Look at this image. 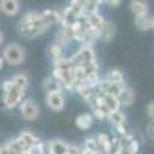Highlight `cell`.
Here are the masks:
<instances>
[{
  "mask_svg": "<svg viewBox=\"0 0 154 154\" xmlns=\"http://www.w3.org/2000/svg\"><path fill=\"white\" fill-rule=\"evenodd\" d=\"M3 103L8 109H12L20 105V102L23 100V96H25V89L19 88L17 85H14L9 80H6L3 85Z\"/></svg>",
  "mask_w": 154,
  "mask_h": 154,
  "instance_id": "obj_1",
  "label": "cell"
},
{
  "mask_svg": "<svg viewBox=\"0 0 154 154\" xmlns=\"http://www.w3.org/2000/svg\"><path fill=\"white\" fill-rule=\"evenodd\" d=\"M2 57L6 63H9V65H14V66L22 65L23 60H25V49L19 43H9L3 48Z\"/></svg>",
  "mask_w": 154,
  "mask_h": 154,
  "instance_id": "obj_2",
  "label": "cell"
},
{
  "mask_svg": "<svg viewBox=\"0 0 154 154\" xmlns=\"http://www.w3.org/2000/svg\"><path fill=\"white\" fill-rule=\"evenodd\" d=\"M51 26V25L42 19L40 22H35V23H29V25H25V23H19V31L23 37L26 38H34L37 35H42L48 31V28Z\"/></svg>",
  "mask_w": 154,
  "mask_h": 154,
  "instance_id": "obj_3",
  "label": "cell"
},
{
  "mask_svg": "<svg viewBox=\"0 0 154 154\" xmlns=\"http://www.w3.org/2000/svg\"><path fill=\"white\" fill-rule=\"evenodd\" d=\"M20 114L25 120L28 122H32L38 117V114H40V108H38L37 102L34 99H25L20 102Z\"/></svg>",
  "mask_w": 154,
  "mask_h": 154,
  "instance_id": "obj_4",
  "label": "cell"
},
{
  "mask_svg": "<svg viewBox=\"0 0 154 154\" xmlns=\"http://www.w3.org/2000/svg\"><path fill=\"white\" fill-rule=\"evenodd\" d=\"M74 65H85L88 62H94L96 60V56H94V49H93V45H83L77 53L71 57Z\"/></svg>",
  "mask_w": 154,
  "mask_h": 154,
  "instance_id": "obj_5",
  "label": "cell"
},
{
  "mask_svg": "<svg viewBox=\"0 0 154 154\" xmlns=\"http://www.w3.org/2000/svg\"><path fill=\"white\" fill-rule=\"evenodd\" d=\"M45 102H46L48 108H51L53 111H62L63 108H65V97H63L62 91H57V93H46Z\"/></svg>",
  "mask_w": 154,
  "mask_h": 154,
  "instance_id": "obj_6",
  "label": "cell"
},
{
  "mask_svg": "<svg viewBox=\"0 0 154 154\" xmlns=\"http://www.w3.org/2000/svg\"><path fill=\"white\" fill-rule=\"evenodd\" d=\"M0 11L9 17H14L20 12V2L19 0H0Z\"/></svg>",
  "mask_w": 154,
  "mask_h": 154,
  "instance_id": "obj_7",
  "label": "cell"
},
{
  "mask_svg": "<svg viewBox=\"0 0 154 154\" xmlns=\"http://www.w3.org/2000/svg\"><path fill=\"white\" fill-rule=\"evenodd\" d=\"M130 9H131V12L134 14V17L148 16V12H149V6H148L146 0H131Z\"/></svg>",
  "mask_w": 154,
  "mask_h": 154,
  "instance_id": "obj_8",
  "label": "cell"
},
{
  "mask_svg": "<svg viewBox=\"0 0 154 154\" xmlns=\"http://www.w3.org/2000/svg\"><path fill=\"white\" fill-rule=\"evenodd\" d=\"M77 20H79V16H77L69 6L63 9V12L60 14V23H62V26H72Z\"/></svg>",
  "mask_w": 154,
  "mask_h": 154,
  "instance_id": "obj_9",
  "label": "cell"
},
{
  "mask_svg": "<svg viewBox=\"0 0 154 154\" xmlns=\"http://www.w3.org/2000/svg\"><path fill=\"white\" fill-rule=\"evenodd\" d=\"M116 34V28H114V25L108 20L103 22V25H102V28L99 29V38L100 40H105V42H109L111 38L114 37Z\"/></svg>",
  "mask_w": 154,
  "mask_h": 154,
  "instance_id": "obj_10",
  "label": "cell"
},
{
  "mask_svg": "<svg viewBox=\"0 0 154 154\" xmlns=\"http://www.w3.org/2000/svg\"><path fill=\"white\" fill-rule=\"evenodd\" d=\"M42 88H43L45 93H57V91H62V83L56 79L54 75H49L43 80Z\"/></svg>",
  "mask_w": 154,
  "mask_h": 154,
  "instance_id": "obj_11",
  "label": "cell"
},
{
  "mask_svg": "<svg viewBox=\"0 0 154 154\" xmlns=\"http://www.w3.org/2000/svg\"><path fill=\"white\" fill-rule=\"evenodd\" d=\"M85 22H86L88 26H91V28H94V29L99 31V29L102 28V25H103L105 19H103V16H102L99 11H96V12H93V14L86 16V17H85Z\"/></svg>",
  "mask_w": 154,
  "mask_h": 154,
  "instance_id": "obj_12",
  "label": "cell"
},
{
  "mask_svg": "<svg viewBox=\"0 0 154 154\" xmlns=\"http://www.w3.org/2000/svg\"><path fill=\"white\" fill-rule=\"evenodd\" d=\"M93 122H94L93 114H89V112H83V114H80L79 117L75 119V126L79 128V130H88V128H91Z\"/></svg>",
  "mask_w": 154,
  "mask_h": 154,
  "instance_id": "obj_13",
  "label": "cell"
},
{
  "mask_svg": "<svg viewBox=\"0 0 154 154\" xmlns=\"http://www.w3.org/2000/svg\"><path fill=\"white\" fill-rule=\"evenodd\" d=\"M68 151V143L65 140L56 139L53 142H49V152L51 154H66Z\"/></svg>",
  "mask_w": 154,
  "mask_h": 154,
  "instance_id": "obj_14",
  "label": "cell"
},
{
  "mask_svg": "<svg viewBox=\"0 0 154 154\" xmlns=\"http://www.w3.org/2000/svg\"><path fill=\"white\" fill-rule=\"evenodd\" d=\"M134 99H136V93L133 91L131 88H123V91L120 93V96H119V100H120V105H123V106H131L133 105V102H134Z\"/></svg>",
  "mask_w": 154,
  "mask_h": 154,
  "instance_id": "obj_15",
  "label": "cell"
},
{
  "mask_svg": "<svg viewBox=\"0 0 154 154\" xmlns=\"http://www.w3.org/2000/svg\"><path fill=\"white\" fill-rule=\"evenodd\" d=\"M103 96V105L108 108V111L111 112V111H117V109H120V100H119V97H116V96H109V94H102Z\"/></svg>",
  "mask_w": 154,
  "mask_h": 154,
  "instance_id": "obj_16",
  "label": "cell"
},
{
  "mask_svg": "<svg viewBox=\"0 0 154 154\" xmlns=\"http://www.w3.org/2000/svg\"><path fill=\"white\" fill-rule=\"evenodd\" d=\"M19 139L23 142V145L26 146V148H31V146H34V145H37V143H40V140H38L32 133H29V131H23L20 136H19Z\"/></svg>",
  "mask_w": 154,
  "mask_h": 154,
  "instance_id": "obj_17",
  "label": "cell"
},
{
  "mask_svg": "<svg viewBox=\"0 0 154 154\" xmlns=\"http://www.w3.org/2000/svg\"><path fill=\"white\" fill-rule=\"evenodd\" d=\"M46 53H48V56L53 59V60H57V59L63 57V46H62L60 43L54 42V43H51V45L48 46Z\"/></svg>",
  "mask_w": 154,
  "mask_h": 154,
  "instance_id": "obj_18",
  "label": "cell"
},
{
  "mask_svg": "<svg viewBox=\"0 0 154 154\" xmlns=\"http://www.w3.org/2000/svg\"><path fill=\"white\" fill-rule=\"evenodd\" d=\"M114 126H117V125H122V123H126V116L120 111V109H117V111H111L109 114H108V117H106Z\"/></svg>",
  "mask_w": 154,
  "mask_h": 154,
  "instance_id": "obj_19",
  "label": "cell"
},
{
  "mask_svg": "<svg viewBox=\"0 0 154 154\" xmlns=\"http://www.w3.org/2000/svg\"><path fill=\"white\" fill-rule=\"evenodd\" d=\"M42 14H43V19L51 25V26L56 23H60V12L56 11V9H45Z\"/></svg>",
  "mask_w": 154,
  "mask_h": 154,
  "instance_id": "obj_20",
  "label": "cell"
},
{
  "mask_svg": "<svg viewBox=\"0 0 154 154\" xmlns=\"http://www.w3.org/2000/svg\"><path fill=\"white\" fill-rule=\"evenodd\" d=\"M96 140H97V143L100 146L102 151H105V152H111V139L108 134H99L96 136Z\"/></svg>",
  "mask_w": 154,
  "mask_h": 154,
  "instance_id": "obj_21",
  "label": "cell"
},
{
  "mask_svg": "<svg viewBox=\"0 0 154 154\" xmlns=\"http://www.w3.org/2000/svg\"><path fill=\"white\" fill-rule=\"evenodd\" d=\"M43 19V14L42 12H37V11H29L23 16V19L20 20V23H25V25H29V23H35V22H40Z\"/></svg>",
  "mask_w": 154,
  "mask_h": 154,
  "instance_id": "obj_22",
  "label": "cell"
},
{
  "mask_svg": "<svg viewBox=\"0 0 154 154\" xmlns=\"http://www.w3.org/2000/svg\"><path fill=\"white\" fill-rule=\"evenodd\" d=\"M11 82L14 83V85H17L19 88L25 89V91L28 89V85H29V80H28V75L26 74H16V75H12L11 77Z\"/></svg>",
  "mask_w": 154,
  "mask_h": 154,
  "instance_id": "obj_23",
  "label": "cell"
},
{
  "mask_svg": "<svg viewBox=\"0 0 154 154\" xmlns=\"http://www.w3.org/2000/svg\"><path fill=\"white\" fill-rule=\"evenodd\" d=\"M134 23H136V28L139 31H148V29H151V17H148V16L136 17Z\"/></svg>",
  "mask_w": 154,
  "mask_h": 154,
  "instance_id": "obj_24",
  "label": "cell"
},
{
  "mask_svg": "<svg viewBox=\"0 0 154 154\" xmlns=\"http://www.w3.org/2000/svg\"><path fill=\"white\" fill-rule=\"evenodd\" d=\"M75 65L72 63L71 59H66V57H60L57 60H54V68L57 69H63V71H68V69H72Z\"/></svg>",
  "mask_w": 154,
  "mask_h": 154,
  "instance_id": "obj_25",
  "label": "cell"
},
{
  "mask_svg": "<svg viewBox=\"0 0 154 154\" xmlns=\"http://www.w3.org/2000/svg\"><path fill=\"white\" fill-rule=\"evenodd\" d=\"M108 108L105 105H97V106H93V117L97 119V120H105L108 117Z\"/></svg>",
  "mask_w": 154,
  "mask_h": 154,
  "instance_id": "obj_26",
  "label": "cell"
},
{
  "mask_svg": "<svg viewBox=\"0 0 154 154\" xmlns=\"http://www.w3.org/2000/svg\"><path fill=\"white\" fill-rule=\"evenodd\" d=\"M106 80H109V82H112V83H122V85H125V82H123V74H122L119 69H111V71H108V72H106Z\"/></svg>",
  "mask_w": 154,
  "mask_h": 154,
  "instance_id": "obj_27",
  "label": "cell"
},
{
  "mask_svg": "<svg viewBox=\"0 0 154 154\" xmlns=\"http://www.w3.org/2000/svg\"><path fill=\"white\" fill-rule=\"evenodd\" d=\"M86 0H71V3H69V8L75 12L77 16H79V19H80V16H82V11H83V8L86 6Z\"/></svg>",
  "mask_w": 154,
  "mask_h": 154,
  "instance_id": "obj_28",
  "label": "cell"
},
{
  "mask_svg": "<svg viewBox=\"0 0 154 154\" xmlns=\"http://www.w3.org/2000/svg\"><path fill=\"white\" fill-rule=\"evenodd\" d=\"M139 148H140L139 142H137L136 139H131L130 142H128V145L125 146V151H126V154H137L139 152Z\"/></svg>",
  "mask_w": 154,
  "mask_h": 154,
  "instance_id": "obj_29",
  "label": "cell"
},
{
  "mask_svg": "<svg viewBox=\"0 0 154 154\" xmlns=\"http://www.w3.org/2000/svg\"><path fill=\"white\" fill-rule=\"evenodd\" d=\"M85 149L94 151V152L100 149V146H99V143H97L96 137H91V139H86V140H85Z\"/></svg>",
  "mask_w": 154,
  "mask_h": 154,
  "instance_id": "obj_30",
  "label": "cell"
},
{
  "mask_svg": "<svg viewBox=\"0 0 154 154\" xmlns=\"http://www.w3.org/2000/svg\"><path fill=\"white\" fill-rule=\"evenodd\" d=\"M66 154H82V149L75 145H68V151Z\"/></svg>",
  "mask_w": 154,
  "mask_h": 154,
  "instance_id": "obj_31",
  "label": "cell"
},
{
  "mask_svg": "<svg viewBox=\"0 0 154 154\" xmlns=\"http://www.w3.org/2000/svg\"><path fill=\"white\" fill-rule=\"evenodd\" d=\"M146 112H148V117L154 122V102L148 103V108H146Z\"/></svg>",
  "mask_w": 154,
  "mask_h": 154,
  "instance_id": "obj_32",
  "label": "cell"
},
{
  "mask_svg": "<svg viewBox=\"0 0 154 154\" xmlns=\"http://www.w3.org/2000/svg\"><path fill=\"white\" fill-rule=\"evenodd\" d=\"M105 2L111 6V8H117L119 5H120V2H122V0H105Z\"/></svg>",
  "mask_w": 154,
  "mask_h": 154,
  "instance_id": "obj_33",
  "label": "cell"
},
{
  "mask_svg": "<svg viewBox=\"0 0 154 154\" xmlns=\"http://www.w3.org/2000/svg\"><path fill=\"white\" fill-rule=\"evenodd\" d=\"M88 3H91V5H96V6H99L102 2H105V0H86Z\"/></svg>",
  "mask_w": 154,
  "mask_h": 154,
  "instance_id": "obj_34",
  "label": "cell"
},
{
  "mask_svg": "<svg viewBox=\"0 0 154 154\" xmlns=\"http://www.w3.org/2000/svg\"><path fill=\"white\" fill-rule=\"evenodd\" d=\"M96 152H97V151H96ZM96 152H94V151H89V149H83V151H82V154H96Z\"/></svg>",
  "mask_w": 154,
  "mask_h": 154,
  "instance_id": "obj_35",
  "label": "cell"
},
{
  "mask_svg": "<svg viewBox=\"0 0 154 154\" xmlns=\"http://www.w3.org/2000/svg\"><path fill=\"white\" fill-rule=\"evenodd\" d=\"M2 43H3V32L0 31V46H2Z\"/></svg>",
  "mask_w": 154,
  "mask_h": 154,
  "instance_id": "obj_36",
  "label": "cell"
},
{
  "mask_svg": "<svg viewBox=\"0 0 154 154\" xmlns=\"http://www.w3.org/2000/svg\"><path fill=\"white\" fill-rule=\"evenodd\" d=\"M3 62H5V60H3V57H2V56H0V69H2V68H3Z\"/></svg>",
  "mask_w": 154,
  "mask_h": 154,
  "instance_id": "obj_37",
  "label": "cell"
},
{
  "mask_svg": "<svg viewBox=\"0 0 154 154\" xmlns=\"http://www.w3.org/2000/svg\"><path fill=\"white\" fill-rule=\"evenodd\" d=\"M151 29H154V17H151Z\"/></svg>",
  "mask_w": 154,
  "mask_h": 154,
  "instance_id": "obj_38",
  "label": "cell"
}]
</instances>
